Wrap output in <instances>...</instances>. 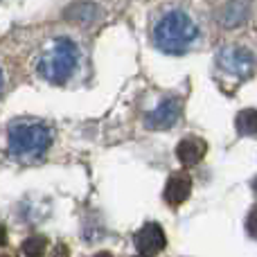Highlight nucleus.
Returning <instances> with one entry per match:
<instances>
[{
	"mask_svg": "<svg viewBox=\"0 0 257 257\" xmlns=\"http://www.w3.org/2000/svg\"><path fill=\"white\" fill-rule=\"evenodd\" d=\"M79 50L70 39H54L39 59V75L50 84H66L77 70Z\"/></svg>",
	"mask_w": 257,
	"mask_h": 257,
	"instance_id": "nucleus-3",
	"label": "nucleus"
},
{
	"mask_svg": "<svg viewBox=\"0 0 257 257\" xmlns=\"http://www.w3.org/2000/svg\"><path fill=\"white\" fill-rule=\"evenodd\" d=\"M237 131L241 136H257V111L255 108H246L237 115Z\"/></svg>",
	"mask_w": 257,
	"mask_h": 257,
	"instance_id": "nucleus-10",
	"label": "nucleus"
},
{
	"mask_svg": "<svg viewBox=\"0 0 257 257\" xmlns=\"http://www.w3.org/2000/svg\"><path fill=\"white\" fill-rule=\"evenodd\" d=\"M246 14H248L246 3H241V0H230V3L221 9V23L226 27H235V25H239V23L244 21Z\"/></svg>",
	"mask_w": 257,
	"mask_h": 257,
	"instance_id": "nucleus-9",
	"label": "nucleus"
},
{
	"mask_svg": "<svg viewBox=\"0 0 257 257\" xmlns=\"http://www.w3.org/2000/svg\"><path fill=\"white\" fill-rule=\"evenodd\" d=\"M3 84H5V79H3V72H0V90H3Z\"/></svg>",
	"mask_w": 257,
	"mask_h": 257,
	"instance_id": "nucleus-14",
	"label": "nucleus"
},
{
	"mask_svg": "<svg viewBox=\"0 0 257 257\" xmlns=\"http://www.w3.org/2000/svg\"><path fill=\"white\" fill-rule=\"evenodd\" d=\"M165 244H167V239H165V232L158 223H147V226H142L136 235V248L145 257L163 250Z\"/></svg>",
	"mask_w": 257,
	"mask_h": 257,
	"instance_id": "nucleus-6",
	"label": "nucleus"
},
{
	"mask_svg": "<svg viewBox=\"0 0 257 257\" xmlns=\"http://www.w3.org/2000/svg\"><path fill=\"white\" fill-rule=\"evenodd\" d=\"M219 63H221L228 72L248 75L255 66V59H253V54L244 48H223L221 52H219Z\"/></svg>",
	"mask_w": 257,
	"mask_h": 257,
	"instance_id": "nucleus-5",
	"label": "nucleus"
},
{
	"mask_svg": "<svg viewBox=\"0 0 257 257\" xmlns=\"http://www.w3.org/2000/svg\"><path fill=\"white\" fill-rule=\"evenodd\" d=\"M9 151L16 160H39L52 145V128L39 120H16L7 133Z\"/></svg>",
	"mask_w": 257,
	"mask_h": 257,
	"instance_id": "nucleus-1",
	"label": "nucleus"
},
{
	"mask_svg": "<svg viewBox=\"0 0 257 257\" xmlns=\"http://www.w3.org/2000/svg\"><path fill=\"white\" fill-rule=\"evenodd\" d=\"M181 113H183V102L178 97H169V99H165V102H160L151 113H147L145 126L156 128V131H160V128H169L178 122Z\"/></svg>",
	"mask_w": 257,
	"mask_h": 257,
	"instance_id": "nucleus-4",
	"label": "nucleus"
},
{
	"mask_svg": "<svg viewBox=\"0 0 257 257\" xmlns=\"http://www.w3.org/2000/svg\"><path fill=\"white\" fill-rule=\"evenodd\" d=\"M192 192V178L185 172H176L169 176L167 185H165V201L169 205H181L187 201Z\"/></svg>",
	"mask_w": 257,
	"mask_h": 257,
	"instance_id": "nucleus-7",
	"label": "nucleus"
},
{
	"mask_svg": "<svg viewBox=\"0 0 257 257\" xmlns=\"http://www.w3.org/2000/svg\"><path fill=\"white\" fill-rule=\"evenodd\" d=\"M199 36L196 23L185 12H167L154 27V43L163 52H185Z\"/></svg>",
	"mask_w": 257,
	"mask_h": 257,
	"instance_id": "nucleus-2",
	"label": "nucleus"
},
{
	"mask_svg": "<svg viewBox=\"0 0 257 257\" xmlns=\"http://www.w3.org/2000/svg\"><path fill=\"white\" fill-rule=\"evenodd\" d=\"M5 241H7V232H5V228L0 226V246H3Z\"/></svg>",
	"mask_w": 257,
	"mask_h": 257,
	"instance_id": "nucleus-13",
	"label": "nucleus"
},
{
	"mask_svg": "<svg viewBox=\"0 0 257 257\" xmlns=\"http://www.w3.org/2000/svg\"><path fill=\"white\" fill-rule=\"evenodd\" d=\"M246 230H248L250 237H255V239H257V208L250 210L248 219H246Z\"/></svg>",
	"mask_w": 257,
	"mask_h": 257,
	"instance_id": "nucleus-12",
	"label": "nucleus"
},
{
	"mask_svg": "<svg viewBox=\"0 0 257 257\" xmlns=\"http://www.w3.org/2000/svg\"><path fill=\"white\" fill-rule=\"evenodd\" d=\"M205 151H208V142L199 136H187L178 142L176 147V156L183 165H196L203 160Z\"/></svg>",
	"mask_w": 257,
	"mask_h": 257,
	"instance_id": "nucleus-8",
	"label": "nucleus"
},
{
	"mask_svg": "<svg viewBox=\"0 0 257 257\" xmlns=\"http://www.w3.org/2000/svg\"><path fill=\"white\" fill-rule=\"evenodd\" d=\"M23 248H25V253L30 257H39L45 250V239L43 237H32V239H27L23 244Z\"/></svg>",
	"mask_w": 257,
	"mask_h": 257,
	"instance_id": "nucleus-11",
	"label": "nucleus"
}]
</instances>
